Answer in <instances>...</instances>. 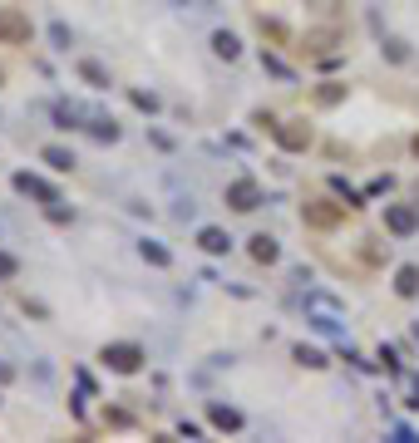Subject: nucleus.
<instances>
[{"mask_svg":"<svg viewBox=\"0 0 419 443\" xmlns=\"http://www.w3.org/2000/svg\"><path fill=\"white\" fill-rule=\"evenodd\" d=\"M345 212H350V202H336V197H306L301 202V222H306V227H316V232L340 227Z\"/></svg>","mask_w":419,"mask_h":443,"instance_id":"obj_1","label":"nucleus"},{"mask_svg":"<svg viewBox=\"0 0 419 443\" xmlns=\"http://www.w3.org/2000/svg\"><path fill=\"white\" fill-rule=\"evenodd\" d=\"M99 360L109 365L114 374H138L143 369V345H104Z\"/></svg>","mask_w":419,"mask_h":443,"instance_id":"obj_2","label":"nucleus"},{"mask_svg":"<svg viewBox=\"0 0 419 443\" xmlns=\"http://www.w3.org/2000/svg\"><path fill=\"white\" fill-rule=\"evenodd\" d=\"M336 44H340V25H321V30H306V40H301L296 49L311 54V60H326Z\"/></svg>","mask_w":419,"mask_h":443,"instance_id":"obj_3","label":"nucleus"},{"mask_svg":"<svg viewBox=\"0 0 419 443\" xmlns=\"http://www.w3.org/2000/svg\"><path fill=\"white\" fill-rule=\"evenodd\" d=\"M385 232H390V237H409V232H419V207H409V202H390V207H385Z\"/></svg>","mask_w":419,"mask_h":443,"instance_id":"obj_4","label":"nucleus"},{"mask_svg":"<svg viewBox=\"0 0 419 443\" xmlns=\"http://www.w3.org/2000/svg\"><path fill=\"white\" fill-rule=\"evenodd\" d=\"M30 35H35V25H30V15H20V10H0V44H30Z\"/></svg>","mask_w":419,"mask_h":443,"instance_id":"obj_5","label":"nucleus"},{"mask_svg":"<svg viewBox=\"0 0 419 443\" xmlns=\"http://www.w3.org/2000/svg\"><path fill=\"white\" fill-rule=\"evenodd\" d=\"M277 143L286 148V153H306L311 148V124H301V119H277Z\"/></svg>","mask_w":419,"mask_h":443,"instance_id":"obj_6","label":"nucleus"},{"mask_svg":"<svg viewBox=\"0 0 419 443\" xmlns=\"http://www.w3.org/2000/svg\"><path fill=\"white\" fill-rule=\"evenodd\" d=\"M227 207H232V212H256V207H261V187H256L252 178L227 183Z\"/></svg>","mask_w":419,"mask_h":443,"instance_id":"obj_7","label":"nucleus"},{"mask_svg":"<svg viewBox=\"0 0 419 443\" xmlns=\"http://www.w3.org/2000/svg\"><path fill=\"white\" fill-rule=\"evenodd\" d=\"M197 246H202L207 256H227V246H232V237H227L222 227H202V232H197Z\"/></svg>","mask_w":419,"mask_h":443,"instance_id":"obj_8","label":"nucleus"},{"mask_svg":"<svg viewBox=\"0 0 419 443\" xmlns=\"http://www.w3.org/2000/svg\"><path fill=\"white\" fill-rule=\"evenodd\" d=\"M15 187H20V192H30V197H40V202H60V192H55V187L40 183V178H30V173H15Z\"/></svg>","mask_w":419,"mask_h":443,"instance_id":"obj_9","label":"nucleus"},{"mask_svg":"<svg viewBox=\"0 0 419 443\" xmlns=\"http://www.w3.org/2000/svg\"><path fill=\"white\" fill-rule=\"evenodd\" d=\"M207 419H213V428H222V433H237L242 428V414L227 409V404H207Z\"/></svg>","mask_w":419,"mask_h":443,"instance_id":"obj_10","label":"nucleus"},{"mask_svg":"<svg viewBox=\"0 0 419 443\" xmlns=\"http://www.w3.org/2000/svg\"><path fill=\"white\" fill-rule=\"evenodd\" d=\"M277 256H281L277 237H267V232H261V237H252V261H261V266H272Z\"/></svg>","mask_w":419,"mask_h":443,"instance_id":"obj_11","label":"nucleus"},{"mask_svg":"<svg viewBox=\"0 0 419 443\" xmlns=\"http://www.w3.org/2000/svg\"><path fill=\"white\" fill-rule=\"evenodd\" d=\"M395 291H400L404 301L419 296V266H400V271H395Z\"/></svg>","mask_w":419,"mask_h":443,"instance_id":"obj_12","label":"nucleus"},{"mask_svg":"<svg viewBox=\"0 0 419 443\" xmlns=\"http://www.w3.org/2000/svg\"><path fill=\"white\" fill-rule=\"evenodd\" d=\"M79 79H84L89 89H109V69H104L99 60H79Z\"/></svg>","mask_w":419,"mask_h":443,"instance_id":"obj_13","label":"nucleus"},{"mask_svg":"<svg viewBox=\"0 0 419 443\" xmlns=\"http://www.w3.org/2000/svg\"><path fill=\"white\" fill-rule=\"evenodd\" d=\"M256 30H261V40H272V44H291V30H286L281 20H267V15H256Z\"/></svg>","mask_w":419,"mask_h":443,"instance_id":"obj_14","label":"nucleus"},{"mask_svg":"<svg viewBox=\"0 0 419 443\" xmlns=\"http://www.w3.org/2000/svg\"><path fill=\"white\" fill-rule=\"evenodd\" d=\"M40 158H44V162H49L55 173H69V168H74V153H69V148H60V143H49Z\"/></svg>","mask_w":419,"mask_h":443,"instance_id":"obj_15","label":"nucleus"},{"mask_svg":"<svg viewBox=\"0 0 419 443\" xmlns=\"http://www.w3.org/2000/svg\"><path fill=\"white\" fill-rule=\"evenodd\" d=\"M213 49L222 54V60H237V54H242V40H237L232 30H217V35H213Z\"/></svg>","mask_w":419,"mask_h":443,"instance_id":"obj_16","label":"nucleus"},{"mask_svg":"<svg viewBox=\"0 0 419 443\" xmlns=\"http://www.w3.org/2000/svg\"><path fill=\"white\" fill-rule=\"evenodd\" d=\"M138 251H143L148 266H168V261H173V251H168L163 242H138Z\"/></svg>","mask_w":419,"mask_h":443,"instance_id":"obj_17","label":"nucleus"},{"mask_svg":"<svg viewBox=\"0 0 419 443\" xmlns=\"http://www.w3.org/2000/svg\"><path fill=\"white\" fill-rule=\"evenodd\" d=\"M296 365H306V369H326L331 360H326L321 350H311V345H296Z\"/></svg>","mask_w":419,"mask_h":443,"instance_id":"obj_18","label":"nucleus"},{"mask_svg":"<svg viewBox=\"0 0 419 443\" xmlns=\"http://www.w3.org/2000/svg\"><path fill=\"white\" fill-rule=\"evenodd\" d=\"M311 99H316L321 108H331V103H340V99H345V84H321V89L311 94Z\"/></svg>","mask_w":419,"mask_h":443,"instance_id":"obj_19","label":"nucleus"},{"mask_svg":"<svg viewBox=\"0 0 419 443\" xmlns=\"http://www.w3.org/2000/svg\"><path fill=\"white\" fill-rule=\"evenodd\" d=\"M89 133H94L99 143H114V138H119V124H114V119H99V124H94Z\"/></svg>","mask_w":419,"mask_h":443,"instance_id":"obj_20","label":"nucleus"},{"mask_svg":"<svg viewBox=\"0 0 419 443\" xmlns=\"http://www.w3.org/2000/svg\"><path fill=\"white\" fill-rule=\"evenodd\" d=\"M360 251H365V261H370V266H380V261H385V246H380L375 237H370V242H360Z\"/></svg>","mask_w":419,"mask_h":443,"instance_id":"obj_21","label":"nucleus"},{"mask_svg":"<svg viewBox=\"0 0 419 443\" xmlns=\"http://www.w3.org/2000/svg\"><path fill=\"white\" fill-rule=\"evenodd\" d=\"M252 124H256L261 133H277V114H267V108H256V114H252Z\"/></svg>","mask_w":419,"mask_h":443,"instance_id":"obj_22","label":"nucleus"},{"mask_svg":"<svg viewBox=\"0 0 419 443\" xmlns=\"http://www.w3.org/2000/svg\"><path fill=\"white\" fill-rule=\"evenodd\" d=\"M20 271V261L10 256V251H0V281H10V276Z\"/></svg>","mask_w":419,"mask_h":443,"instance_id":"obj_23","label":"nucleus"},{"mask_svg":"<svg viewBox=\"0 0 419 443\" xmlns=\"http://www.w3.org/2000/svg\"><path fill=\"white\" fill-rule=\"evenodd\" d=\"M55 128H74V108H65V103L55 108Z\"/></svg>","mask_w":419,"mask_h":443,"instance_id":"obj_24","label":"nucleus"},{"mask_svg":"<svg viewBox=\"0 0 419 443\" xmlns=\"http://www.w3.org/2000/svg\"><path fill=\"white\" fill-rule=\"evenodd\" d=\"M385 54H390V60H409V49H404V40H390V44H385Z\"/></svg>","mask_w":419,"mask_h":443,"instance_id":"obj_25","label":"nucleus"},{"mask_svg":"<svg viewBox=\"0 0 419 443\" xmlns=\"http://www.w3.org/2000/svg\"><path fill=\"white\" fill-rule=\"evenodd\" d=\"M133 103H138V108H148V114L158 108V99H153V94H143V89H133Z\"/></svg>","mask_w":419,"mask_h":443,"instance_id":"obj_26","label":"nucleus"},{"mask_svg":"<svg viewBox=\"0 0 419 443\" xmlns=\"http://www.w3.org/2000/svg\"><path fill=\"white\" fill-rule=\"evenodd\" d=\"M404 404H409V409H419V379H409V394H404Z\"/></svg>","mask_w":419,"mask_h":443,"instance_id":"obj_27","label":"nucleus"},{"mask_svg":"<svg viewBox=\"0 0 419 443\" xmlns=\"http://www.w3.org/2000/svg\"><path fill=\"white\" fill-rule=\"evenodd\" d=\"M414 158H419V138H414Z\"/></svg>","mask_w":419,"mask_h":443,"instance_id":"obj_28","label":"nucleus"},{"mask_svg":"<svg viewBox=\"0 0 419 443\" xmlns=\"http://www.w3.org/2000/svg\"><path fill=\"white\" fill-rule=\"evenodd\" d=\"M0 84H6V74H0Z\"/></svg>","mask_w":419,"mask_h":443,"instance_id":"obj_29","label":"nucleus"}]
</instances>
